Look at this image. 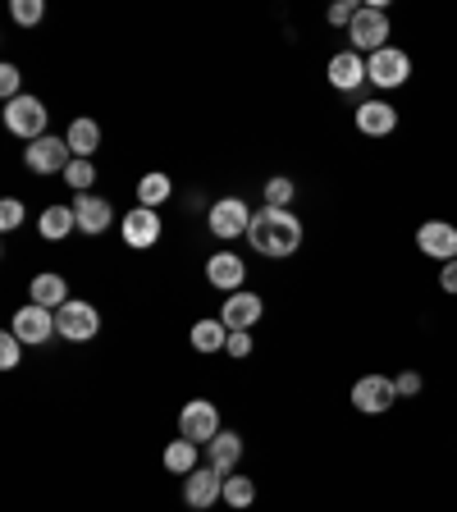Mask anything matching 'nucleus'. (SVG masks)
Masks as SVG:
<instances>
[{
  "mask_svg": "<svg viewBox=\"0 0 457 512\" xmlns=\"http://www.w3.org/2000/svg\"><path fill=\"white\" fill-rule=\"evenodd\" d=\"M247 243H252L256 256L284 261L302 247V220L293 211H279V206H261V211H252V224H247Z\"/></svg>",
  "mask_w": 457,
  "mask_h": 512,
  "instance_id": "obj_1",
  "label": "nucleus"
},
{
  "mask_svg": "<svg viewBox=\"0 0 457 512\" xmlns=\"http://www.w3.org/2000/svg\"><path fill=\"white\" fill-rule=\"evenodd\" d=\"M348 42L357 55H375L389 46V14H384V0L357 10V19H352V28H348Z\"/></svg>",
  "mask_w": 457,
  "mask_h": 512,
  "instance_id": "obj_2",
  "label": "nucleus"
},
{
  "mask_svg": "<svg viewBox=\"0 0 457 512\" xmlns=\"http://www.w3.org/2000/svg\"><path fill=\"white\" fill-rule=\"evenodd\" d=\"M55 334H60V339H69V343L96 339V334H101V311H96L92 302L69 298L60 311H55Z\"/></svg>",
  "mask_w": 457,
  "mask_h": 512,
  "instance_id": "obj_3",
  "label": "nucleus"
},
{
  "mask_svg": "<svg viewBox=\"0 0 457 512\" xmlns=\"http://www.w3.org/2000/svg\"><path fill=\"white\" fill-rule=\"evenodd\" d=\"M366 78H371L380 92H394L412 78V55L398 51V46H384V51L366 55Z\"/></svg>",
  "mask_w": 457,
  "mask_h": 512,
  "instance_id": "obj_4",
  "label": "nucleus"
},
{
  "mask_svg": "<svg viewBox=\"0 0 457 512\" xmlns=\"http://www.w3.org/2000/svg\"><path fill=\"white\" fill-rule=\"evenodd\" d=\"M0 115H5V128H10L14 138H23V142L46 138V106H42V96H28V92H23L19 101H10V106L0 110Z\"/></svg>",
  "mask_w": 457,
  "mask_h": 512,
  "instance_id": "obj_5",
  "label": "nucleus"
},
{
  "mask_svg": "<svg viewBox=\"0 0 457 512\" xmlns=\"http://www.w3.org/2000/svg\"><path fill=\"white\" fill-rule=\"evenodd\" d=\"M220 407L211 403V398H192V403H183V412H179V435L183 439H192V444H211L215 435H220Z\"/></svg>",
  "mask_w": 457,
  "mask_h": 512,
  "instance_id": "obj_6",
  "label": "nucleus"
},
{
  "mask_svg": "<svg viewBox=\"0 0 457 512\" xmlns=\"http://www.w3.org/2000/svg\"><path fill=\"white\" fill-rule=\"evenodd\" d=\"M398 403V389L389 375H362V380L352 384V407L362 416H384V412H394Z\"/></svg>",
  "mask_w": 457,
  "mask_h": 512,
  "instance_id": "obj_7",
  "label": "nucleus"
},
{
  "mask_svg": "<svg viewBox=\"0 0 457 512\" xmlns=\"http://www.w3.org/2000/svg\"><path fill=\"white\" fill-rule=\"evenodd\" d=\"M69 160H74V151H69V142L64 138H37L28 142V151H23V165H28L32 174H64L69 170Z\"/></svg>",
  "mask_w": 457,
  "mask_h": 512,
  "instance_id": "obj_8",
  "label": "nucleus"
},
{
  "mask_svg": "<svg viewBox=\"0 0 457 512\" xmlns=\"http://www.w3.org/2000/svg\"><path fill=\"white\" fill-rule=\"evenodd\" d=\"M416 247H421V256L439 261V266L457 261V224H448V220H426L421 229H416Z\"/></svg>",
  "mask_w": 457,
  "mask_h": 512,
  "instance_id": "obj_9",
  "label": "nucleus"
},
{
  "mask_svg": "<svg viewBox=\"0 0 457 512\" xmlns=\"http://www.w3.org/2000/svg\"><path fill=\"white\" fill-rule=\"evenodd\" d=\"M206 224H211V234L215 238H243L247 234V224H252V211H247L243 197H220V202L211 206V215H206Z\"/></svg>",
  "mask_w": 457,
  "mask_h": 512,
  "instance_id": "obj_10",
  "label": "nucleus"
},
{
  "mask_svg": "<svg viewBox=\"0 0 457 512\" xmlns=\"http://www.w3.org/2000/svg\"><path fill=\"white\" fill-rule=\"evenodd\" d=\"M220 499H224V476H220V471L197 467L188 480H183V503H188V508L211 512Z\"/></svg>",
  "mask_w": 457,
  "mask_h": 512,
  "instance_id": "obj_11",
  "label": "nucleus"
},
{
  "mask_svg": "<svg viewBox=\"0 0 457 512\" xmlns=\"http://www.w3.org/2000/svg\"><path fill=\"white\" fill-rule=\"evenodd\" d=\"M10 330L19 334V339L28 343V348H37V343L55 339V311H46V307H37V302H28V307L14 311Z\"/></svg>",
  "mask_w": 457,
  "mask_h": 512,
  "instance_id": "obj_12",
  "label": "nucleus"
},
{
  "mask_svg": "<svg viewBox=\"0 0 457 512\" xmlns=\"http://www.w3.org/2000/svg\"><path fill=\"white\" fill-rule=\"evenodd\" d=\"M119 234H124L128 247H138V252H147V247L160 243V215L147 211V206H133V211L119 220Z\"/></svg>",
  "mask_w": 457,
  "mask_h": 512,
  "instance_id": "obj_13",
  "label": "nucleus"
},
{
  "mask_svg": "<svg viewBox=\"0 0 457 512\" xmlns=\"http://www.w3.org/2000/svg\"><path fill=\"white\" fill-rule=\"evenodd\" d=\"M206 279H211V288H220L224 298H229V293H238L247 284V261L238 252H215L206 261Z\"/></svg>",
  "mask_w": 457,
  "mask_h": 512,
  "instance_id": "obj_14",
  "label": "nucleus"
},
{
  "mask_svg": "<svg viewBox=\"0 0 457 512\" xmlns=\"http://www.w3.org/2000/svg\"><path fill=\"white\" fill-rule=\"evenodd\" d=\"M261 311H266V302H261V293H229L220 307V320L229 325V330H252L256 320H261Z\"/></svg>",
  "mask_w": 457,
  "mask_h": 512,
  "instance_id": "obj_15",
  "label": "nucleus"
},
{
  "mask_svg": "<svg viewBox=\"0 0 457 512\" xmlns=\"http://www.w3.org/2000/svg\"><path fill=\"white\" fill-rule=\"evenodd\" d=\"M325 78H330V87H339V92H357L362 83H371V78H366V60L352 51V46L334 55L330 69H325Z\"/></svg>",
  "mask_w": 457,
  "mask_h": 512,
  "instance_id": "obj_16",
  "label": "nucleus"
},
{
  "mask_svg": "<svg viewBox=\"0 0 457 512\" xmlns=\"http://www.w3.org/2000/svg\"><path fill=\"white\" fill-rule=\"evenodd\" d=\"M398 128V110L389 101H362L357 106V133L362 138H389Z\"/></svg>",
  "mask_w": 457,
  "mask_h": 512,
  "instance_id": "obj_17",
  "label": "nucleus"
},
{
  "mask_svg": "<svg viewBox=\"0 0 457 512\" xmlns=\"http://www.w3.org/2000/svg\"><path fill=\"white\" fill-rule=\"evenodd\" d=\"M238 462H243V435H234V430H220V435L206 444V467L220 471V476H234Z\"/></svg>",
  "mask_w": 457,
  "mask_h": 512,
  "instance_id": "obj_18",
  "label": "nucleus"
},
{
  "mask_svg": "<svg viewBox=\"0 0 457 512\" xmlns=\"http://www.w3.org/2000/svg\"><path fill=\"white\" fill-rule=\"evenodd\" d=\"M74 215H78V229H83V234H106L110 220H115L106 197H92V192H83L74 202Z\"/></svg>",
  "mask_w": 457,
  "mask_h": 512,
  "instance_id": "obj_19",
  "label": "nucleus"
},
{
  "mask_svg": "<svg viewBox=\"0 0 457 512\" xmlns=\"http://www.w3.org/2000/svg\"><path fill=\"white\" fill-rule=\"evenodd\" d=\"M28 293H32V302L46 307V311H60L64 302H69V284H64V275H55V270H46V275L32 279Z\"/></svg>",
  "mask_w": 457,
  "mask_h": 512,
  "instance_id": "obj_20",
  "label": "nucleus"
},
{
  "mask_svg": "<svg viewBox=\"0 0 457 512\" xmlns=\"http://www.w3.org/2000/svg\"><path fill=\"white\" fill-rule=\"evenodd\" d=\"M74 229H78L74 206H46L42 220H37V234H42L46 243H60V238H69Z\"/></svg>",
  "mask_w": 457,
  "mask_h": 512,
  "instance_id": "obj_21",
  "label": "nucleus"
},
{
  "mask_svg": "<svg viewBox=\"0 0 457 512\" xmlns=\"http://www.w3.org/2000/svg\"><path fill=\"white\" fill-rule=\"evenodd\" d=\"M64 142H69V151H74L78 160H92L96 147H101V124H96V119H74L69 133H64Z\"/></svg>",
  "mask_w": 457,
  "mask_h": 512,
  "instance_id": "obj_22",
  "label": "nucleus"
},
{
  "mask_svg": "<svg viewBox=\"0 0 457 512\" xmlns=\"http://www.w3.org/2000/svg\"><path fill=\"white\" fill-rule=\"evenodd\" d=\"M192 348H197V352H224V348H229V325H224L220 316H215V320H197V325H192Z\"/></svg>",
  "mask_w": 457,
  "mask_h": 512,
  "instance_id": "obj_23",
  "label": "nucleus"
},
{
  "mask_svg": "<svg viewBox=\"0 0 457 512\" xmlns=\"http://www.w3.org/2000/svg\"><path fill=\"white\" fill-rule=\"evenodd\" d=\"M174 197V183H170V174H160V170H151L147 179L138 183V206H147V211H156L160 202H170Z\"/></svg>",
  "mask_w": 457,
  "mask_h": 512,
  "instance_id": "obj_24",
  "label": "nucleus"
},
{
  "mask_svg": "<svg viewBox=\"0 0 457 512\" xmlns=\"http://www.w3.org/2000/svg\"><path fill=\"white\" fill-rule=\"evenodd\" d=\"M197 448L202 444H192V439H174L170 448H165V471H174V476H192L197 471Z\"/></svg>",
  "mask_w": 457,
  "mask_h": 512,
  "instance_id": "obj_25",
  "label": "nucleus"
},
{
  "mask_svg": "<svg viewBox=\"0 0 457 512\" xmlns=\"http://www.w3.org/2000/svg\"><path fill=\"white\" fill-rule=\"evenodd\" d=\"M224 503H229V508H238V512L252 508V503H256L252 476H224Z\"/></svg>",
  "mask_w": 457,
  "mask_h": 512,
  "instance_id": "obj_26",
  "label": "nucleus"
},
{
  "mask_svg": "<svg viewBox=\"0 0 457 512\" xmlns=\"http://www.w3.org/2000/svg\"><path fill=\"white\" fill-rule=\"evenodd\" d=\"M64 183H69V188L83 197V192L96 183V165H92V160H78L74 156V160H69V170H64Z\"/></svg>",
  "mask_w": 457,
  "mask_h": 512,
  "instance_id": "obj_27",
  "label": "nucleus"
},
{
  "mask_svg": "<svg viewBox=\"0 0 457 512\" xmlns=\"http://www.w3.org/2000/svg\"><path fill=\"white\" fill-rule=\"evenodd\" d=\"M293 179H284V174H275V179H266V206H279V211H288L293 206Z\"/></svg>",
  "mask_w": 457,
  "mask_h": 512,
  "instance_id": "obj_28",
  "label": "nucleus"
},
{
  "mask_svg": "<svg viewBox=\"0 0 457 512\" xmlns=\"http://www.w3.org/2000/svg\"><path fill=\"white\" fill-rule=\"evenodd\" d=\"M42 14H46L42 0H14V5H10V19L19 23V28H32V23H42Z\"/></svg>",
  "mask_w": 457,
  "mask_h": 512,
  "instance_id": "obj_29",
  "label": "nucleus"
},
{
  "mask_svg": "<svg viewBox=\"0 0 457 512\" xmlns=\"http://www.w3.org/2000/svg\"><path fill=\"white\" fill-rule=\"evenodd\" d=\"M19 357H23V339L14 330H5V334H0V371H14V366H19Z\"/></svg>",
  "mask_w": 457,
  "mask_h": 512,
  "instance_id": "obj_30",
  "label": "nucleus"
},
{
  "mask_svg": "<svg viewBox=\"0 0 457 512\" xmlns=\"http://www.w3.org/2000/svg\"><path fill=\"white\" fill-rule=\"evenodd\" d=\"M19 87H23V74H19V64H0V96H5V106L10 101H19Z\"/></svg>",
  "mask_w": 457,
  "mask_h": 512,
  "instance_id": "obj_31",
  "label": "nucleus"
},
{
  "mask_svg": "<svg viewBox=\"0 0 457 512\" xmlns=\"http://www.w3.org/2000/svg\"><path fill=\"white\" fill-rule=\"evenodd\" d=\"M19 224H23V202H19V197H5V202H0V229H5V234H14Z\"/></svg>",
  "mask_w": 457,
  "mask_h": 512,
  "instance_id": "obj_32",
  "label": "nucleus"
},
{
  "mask_svg": "<svg viewBox=\"0 0 457 512\" xmlns=\"http://www.w3.org/2000/svg\"><path fill=\"white\" fill-rule=\"evenodd\" d=\"M357 10H362L357 0H339V5H330V14H325V19H330L334 28H352V19H357Z\"/></svg>",
  "mask_w": 457,
  "mask_h": 512,
  "instance_id": "obj_33",
  "label": "nucleus"
},
{
  "mask_svg": "<svg viewBox=\"0 0 457 512\" xmlns=\"http://www.w3.org/2000/svg\"><path fill=\"white\" fill-rule=\"evenodd\" d=\"M229 357H238V362H243V357H252V330H229Z\"/></svg>",
  "mask_w": 457,
  "mask_h": 512,
  "instance_id": "obj_34",
  "label": "nucleus"
},
{
  "mask_svg": "<svg viewBox=\"0 0 457 512\" xmlns=\"http://www.w3.org/2000/svg\"><path fill=\"white\" fill-rule=\"evenodd\" d=\"M394 389H398V398H416V394H421V375H416V371H398L394 375Z\"/></svg>",
  "mask_w": 457,
  "mask_h": 512,
  "instance_id": "obj_35",
  "label": "nucleus"
},
{
  "mask_svg": "<svg viewBox=\"0 0 457 512\" xmlns=\"http://www.w3.org/2000/svg\"><path fill=\"white\" fill-rule=\"evenodd\" d=\"M439 288H444V293H453V298H457V261H448V266H439Z\"/></svg>",
  "mask_w": 457,
  "mask_h": 512,
  "instance_id": "obj_36",
  "label": "nucleus"
}]
</instances>
